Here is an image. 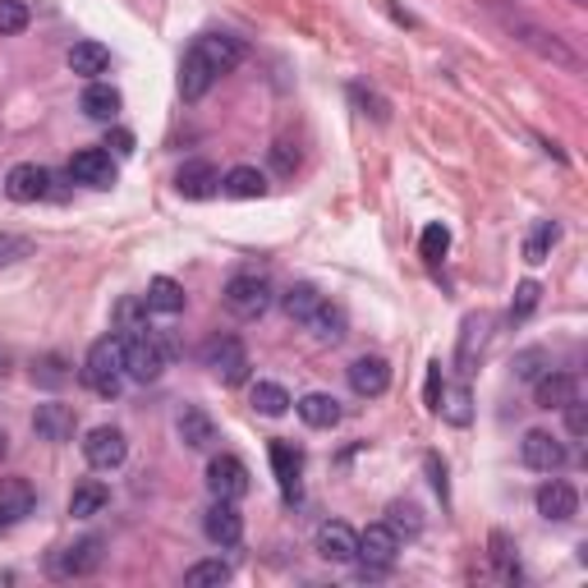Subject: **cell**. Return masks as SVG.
I'll return each instance as SVG.
<instances>
[{
	"mask_svg": "<svg viewBox=\"0 0 588 588\" xmlns=\"http://www.w3.org/2000/svg\"><path fill=\"white\" fill-rule=\"evenodd\" d=\"M322 304H327V294H322V290H312V285H290V290L281 294V308H285L299 327H308V322H312V312H318Z\"/></svg>",
	"mask_w": 588,
	"mask_h": 588,
	"instance_id": "30",
	"label": "cell"
},
{
	"mask_svg": "<svg viewBox=\"0 0 588 588\" xmlns=\"http://www.w3.org/2000/svg\"><path fill=\"white\" fill-rule=\"evenodd\" d=\"M487 10H493V18L506 28V37H511V42H520V47H528V51L538 55V61L557 65V69H565V74H579V69H584L579 51H575L571 42H565L561 33H552L547 24H538V18H528L524 10L501 5V0H487Z\"/></svg>",
	"mask_w": 588,
	"mask_h": 588,
	"instance_id": "2",
	"label": "cell"
},
{
	"mask_svg": "<svg viewBox=\"0 0 588 588\" xmlns=\"http://www.w3.org/2000/svg\"><path fill=\"white\" fill-rule=\"evenodd\" d=\"M396 557H400V534L386 520L382 524H368L363 534H359V561H363L368 575H386L391 565H396Z\"/></svg>",
	"mask_w": 588,
	"mask_h": 588,
	"instance_id": "6",
	"label": "cell"
},
{
	"mask_svg": "<svg viewBox=\"0 0 588 588\" xmlns=\"http://www.w3.org/2000/svg\"><path fill=\"white\" fill-rule=\"evenodd\" d=\"M538 281H524L520 290H515V304H511V318H528V312L538 308Z\"/></svg>",
	"mask_w": 588,
	"mask_h": 588,
	"instance_id": "44",
	"label": "cell"
},
{
	"mask_svg": "<svg viewBox=\"0 0 588 588\" xmlns=\"http://www.w3.org/2000/svg\"><path fill=\"white\" fill-rule=\"evenodd\" d=\"M294 409H299V419L308 427H336L341 423V400L327 396V391H308L304 400H294Z\"/></svg>",
	"mask_w": 588,
	"mask_h": 588,
	"instance_id": "26",
	"label": "cell"
},
{
	"mask_svg": "<svg viewBox=\"0 0 588 588\" xmlns=\"http://www.w3.org/2000/svg\"><path fill=\"white\" fill-rule=\"evenodd\" d=\"M33 382H42V386H65L69 382V368H65V359L61 355H47V359H37L33 363Z\"/></svg>",
	"mask_w": 588,
	"mask_h": 588,
	"instance_id": "37",
	"label": "cell"
},
{
	"mask_svg": "<svg viewBox=\"0 0 588 588\" xmlns=\"http://www.w3.org/2000/svg\"><path fill=\"white\" fill-rule=\"evenodd\" d=\"M74 427H78L74 405H61V400L37 405V414H33V433L42 437V442H69V437H74Z\"/></svg>",
	"mask_w": 588,
	"mask_h": 588,
	"instance_id": "17",
	"label": "cell"
},
{
	"mask_svg": "<svg viewBox=\"0 0 588 588\" xmlns=\"http://www.w3.org/2000/svg\"><path fill=\"white\" fill-rule=\"evenodd\" d=\"M221 299H226V308L234 312V318L253 322L277 304V285H271L263 271H234V277L226 281V290H221Z\"/></svg>",
	"mask_w": 588,
	"mask_h": 588,
	"instance_id": "5",
	"label": "cell"
},
{
	"mask_svg": "<svg viewBox=\"0 0 588 588\" xmlns=\"http://www.w3.org/2000/svg\"><path fill=\"white\" fill-rule=\"evenodd\" d=\"M290 405H294V400H290V391H285L281 382H258V386H253V409H258V414L281 419Z\"/></svg>",
	"mask_w": 588,
	"mask_h": 588,
	"instance_id": "33",
	"label": "cell"
},
{
	"mask_svg": "<svg viewBox=\"0 0 588 588\" xmlns=\"http://www.w3.org/2000/svg\"><path fill=\"white\" fill-rule=\"evenodd\" d=\"M175 433H180V442L189 450H212V442H217V423H212L199 405H189L180 419H175Z\"/></svg>",
	"mask_w": 588,
	"mask_h": 588,
	"instance_id": "23",
	"label": "cell"
},
{
	"mask_svg": "<svg viewBox=\"0 0 588 588\" xmlns=\"http://www.w3.org/2000/svg\"><path fill=\"white\" fill-rule=\"evenodd\" d=\"M271 162H277L281 175H290L294 166H299V156H290V143H277V148H271Z\"/></svg>",
	"mask_w": 588,
	"mask_h": 588,
	"instance_id": "47",
	"label": "cell"
},
{
	"mask_svg": "<svg viewBox=\"0 0 588 588\" xmlns=\"http://www.w3.org/2000/svg\"><path fill=\"white\" fill-rule=\"evenodd\" d=\"M33 253V244L24 240V234H0V267H14V263H24Z\"/></svg>",
	"mask_w": 588,
	"mask_h": 588,
	"instance_id": "42",
	"label": "cell"
},
{
	"mask_svg": "<svg viewBox=\"0 0 588 588\" xmlns=\"http://www.w3.org/2000/svg\"><path fill=\"white\" fill-rule=\"evenodd\" d=\"M115 152H133V139H129V133H115Z\"/></svg>",
	"mask_w": 588,
	"mask_h": 588,
	"instance_id": "49",
	"label": "cell"
},
{
	"mask_svg": "<svg viewBox=\"0 0 588 588\" xmlns=\"http://www.w3.org/2000/svg\"><path fill=\"white\" fill-rule=\"evenodd\" d=\"M5 528H10V524H5V515H0V534H5Z\"/></svg>",
	"mask_w": 588,
	"mask_h": 588,
	"instance_id": "51",
	"label": "cell"
},
{
	"mask_svg": "<svg viewBox=\"0 0 588 588\" xmlns=\"http://www.w3.org/2000/svg\"><path fill=\"white\" fill-rule=\"evenodd\" d=\"M308 331H312V336H318L322 345H336V341H345V331H349V318H345V308L327 299V304H322L318 312H312Z\"/></svg>",
	"mask_w": 588,
	"mask_h": 588,
	"instance_id": "29",
	"label": "cell"
},
{
	"mask_svg": "<svg viewBox=\"0 0 588 588\" xmlns=\"http://www.w3.org/2000/svg\"><path fill=\"white\" fill-rule=\"evenodd\" d=\"M28 5L24 0H0V37H14V33H24L28 28Z\"/></svg>",
	"mask_w": 588,
	"mask_h": 588,
	"instance_id": "39",
	"label": "cell"
},
{
	"mask_svg": "<svg viewBox=\"0 0 588 588\" xmlns=\"http://www.w3.org/2000/svg\"><path fill=\"white\" fill-rule=\"evenodd\" d=\"M37 511V493L28 478H0V515H5V524H18L28 520Z\"/></svg>",
	"mask_w": 588,
	"mask_h": 588,
	"instance_id": "21",
	"label": "cell"
},
{
	"mask_svg": "<svg viewBox=\"0 0 588 588\" xmlns=\"http://www.w3.org/2000/svg\"><path fill=\"white\" fill-rule=\"evenodd\" d=\"M69 180L88 189H111L115 184V162L106 148H84L69 156Z\"/></svg>",
	"mask_w": 588,
	"mask_h": 588,
	"instance_id": "13",
	"label": "cell"
},
{
	"mask_svg": "<svg viewBox=\"0 0 588 588\" xmlns=\"http://www.w3.org/2000/svg\"><path fill=\"white\" fill-rule=\"evenodd\" d=\"M571 5H588V0H571Z\"/></svg>",
	"mask_w": 588,
	"mask_h": 588,
	"instance_id": "52",
	"label": "cell"
},
{
	"mask_svg": "<svg viewBox=\"0 0 588 588\" xmlns=\"http://www.w3.org/2000/svg\"><path fill=\"white\" fill-rule=\"evenodd\" d=\"M534 396L542 409H565L571 400H579V378L575 372H561V368H547L534 382Z\"/></svg>",
	"mask_w": 588,
	"mask_h": 588,
	"instance_id": "19",
	"label": "cell"
},
{
	"mask_svg": "<svg viewBox=\"0 0 588 588\" xmlns=\"http://www.w3.org/2000/svg\"><path fill=\"white\" fill-rule=\"evenodd\" d=\"M244 61V42L230 33H207L199 37L184 61H180V97L184 102H203V97L212 92V84H217L221 74H230L234 65Z\"/></svg>",
	"mask_w": 588,
	"mask_h": 588,
	"instance_id": "1",
	"label": "cell"
},
{
	"mask_svg": "<svg viewBox=\"0 0 588 588\" xmlns=\"http://www.w3.org/2000/svg\"><path fill=\"white\" fill-rule=\"evenodd\" d=\"M520 460L528 469H538V474H557V469L565 464V446H561V437L542 433V427H528L524 442H520Z\"/></svg>",
	"mask_w": 588,
	"mask_h": 588,
	"instance_id": "14",
	"label": "cell"
},
{
	"mask_svg": "<svg viewBox=\"0 0 588 588\" xmlns=\"http://www.w3.org/2000/svg\"><path fill=\"white\" fill-rule=\"evenodd\" d=\"M221 193H230V199H263L267 175L258 166H234V170L221 175Z\"/></svg>",
	"mask_w": 588,
	"mask_h": 588,
	"instance_id": "28",
	"label": "cell"
},
{
	"mask_svg": "<svg viewBox=\"0 0 588 588\" xmlns=\"http://www.w3.org/2000/svg\"><path fill=\"white\" fill-rule=\"evenodd\" d=\"M125 456H129V442H125L120 427L102 423V427H92V433L84 437V460H88L92 469H120Z\"/></svg>",
	"mask_w": 588,
	"mask_h": 588,
	"instance_id": "11",
	"label": "cell"
},
{
	"mask_svg": "<svg viewBox=\"0 0 588 588\" xmlns=\"http://www.w3.org/2000/svg\"><path fill=\"white\" fill-rule=\"evenodd\" d=\"M207 493L221 501H240L248 493V464L240 456H217L207 464Z\"/></svg>",
	"mask_w": 588,
	"mask_h": 588,
	"instance_id": "12",
	"label": "cell"
},
{
	"mask_svg": "<svg viewBox=\"0 0 588 588\" xmlns=\"http://www.w3.org/2000/svg\"><path fill=\"white\" fill-rule=\"evenodd\" d=\"M386 386H391V363L386 359L363 355V359L349 363V391H355V396H363V400L386 396Z\"/></svg>",
	"mask_w": 588,
	"mask_h": 588,
	"instance_id": "18",
	"label": "cell"
},
{
	"mask_svg": "<svg viewBox=\"0 0 588 588\" xmlns=\"http://www.w3.org/2000/svg\"><path fill=\"white\" fill-rule=\"evenodd\" d=\"M69 69L78 78H97V74H106L111 69V51L102 42H74L69 47Z\"/></svg>",
	"mask_w": 588,
	"mask_h": 588,
	"instance_id": "31",
	"label": "cell"
},
{
	"mask_svg": "<svg viewBox=\"0 0 588 588\" xmlns=\"http://www.w3.org/2000/svg\"><path fill=\"white\" fill-rule=\"evenodd\" d=\"M5 456H10V437H5V433H0V460H5Z\"/></svg>",
	"mask_w": 588,
	"mask_h": 588,
	"instance_id": "50",
	"label": "cell"
},
{
	"mask_svg": "<svg viewBox=\"0 0 588 588\" xmlns=\"http://www.w3.org/2000/svg\"><path fill=\"white\" fill-rule=\"evenodd\" d=\"M446 248H450V230H446L442 221H433V226L423 230V240H419V253H423L427 263H442V258H446Z\"/></svg>",
	"mask_w": 588,
	"mask_h": 588,
	"instance_id": "38",
	"label": "cell"
},
{
	"mask_svg": "<svg viewBox=\"0 0 588 588\" xmlns=\"http://www.w3.org/2000/svg\"><path fill=\"white\" fill-rule=\"evenodd\" d=\"M203 363L217 372L226 386H240V382L248 378V349L234 341V336H212V341L203 345Z\"/></svg>",
	"mask_w": 588,
	"mask_h": 588,
	"instance_id": "7",
	"label": "cell"
},
{
	"mask_svg": "<svg viewBox=\"0 0 588 588\" xmlns=\"http://www.w3.org/2000/svg\"><path fill=\"white\" fill-rule=\"evenodd\" d=\"M511 368H515V378H520V382H538L542 372H547V355H542V349H520Z\"/></svg>",
	"mask_w": 588,
	"mask_h": 588,
	"instance_id": "41",
	"label": "cell"
},
{
	"mask_svg": "<svg viewBox=\"0 0 588 588\" xmlns=\"http://www.w3.org/2000/svg\"><path fill=\"white\" fill-rule=\"evenodd\" d=\"M483 318H469L464 322V336H460V372H474V349H483Z\"/></svg>",
	"mask_w": 588,
	"mask_h": 588,
	"instance_id": "36",
	"label": "cell"
},
{
	"mask_svg": "<svg viewBox=\"0 0 588 588\" xmlns=\"http://www.w3.org/2000/svg\"><path fill=\"white\" fill-rule=\"evenodd\" d=\"M575 511H579V497H575V487L571 483H561V478H552V483H542L538 487V515L542 520H575Z\"/></svg>",
	"mask_w": 588,
	"mask_h": 588,
	"instance_id": "20",
	"label": "cell"
},
{
	"mask_svg": "<svg viewBox=\"0 0 588 588\" xmlns=\"http://www.w3.org/2000/svg\"><path fill=\"white\" fill-rule=\"evenodd\" d=\"M102 538H78L69 547H61V552H51V575L55 579H84L92 575L97 565H102Z\"/></svg>",
	"mask_w": 588,
	"mask_h": 588,
	"instance_id": "9",
	"label": "cell"
},
{
	"mask_svg": "<svg viewBox=\"0 0 588 588\" xmlns=\"http://www.w3.org/2000/svg\"><path fill=\"white\" fill-rule=\"evenodd\" d=\"M386 524L396 528V534H409V538H414L419 528H423V520H419L414 506H391V520H386Z\"/></svg>",
	"mask_w": 588,
	"mask_h": 588,
	"instance_id": "43",
	"label": "cell"
},
{
	"mask_svg": "<svg viewBox=\"0 0 588 588\" xmlns=\"http://www.w3.org/2000/svg\"><path fill=\"white\" fill-rule=\"evenodd\" d=\"M5 193L14 203H42V199H55V175L37 162H18L10 166L5 175Z\"/></svg>",
	"mask_w": 588,
	"mask_h": 588,
	"instance_id": "8",
	"label": "cell"
},
{
	"mask_svg": "<svg viewBox=\"0 0 588 588\" xmlns=\"http://www.w3.org/2000/svg\"><path fill=\"white\" fill-rule=\"evenodd\" d=\"M437 414H442L446 423H456V427H469V419H474V409H469V391H464V386H450V391H442Z\"/></svg>",
	"mask_w": 588,
	"mask_h": 588,
	"instance_id": "35",
	"label": "cell"
},
{
	"mask_svg": "<svg viewBox=\"0 0 588 588\" xmlns=\"http://www.w3.org/2000/svg\"><path fill=\"white\" fill-rule=\"evenodd\" d=\"M557 240H561V226L557 221H534V230H528V240H524V263L528 267L547 263V253H552Z\"/></svg>",
	"mask_w": 588,
	"mask_h": 588,
	"instance_id": "32",
	"label": "cell"
},
{
	"mask_svg": "<svg viewBox=\"0 0 588 588\" xmlns=\"http://www.w3.org/2000/svg\"><path fill=\"white\" fill-rule=\"evenodd\" d=\"M230 575H234V571H230V561L212 557V561L189 565V571H184V588H217V584H226Z\"/></svg>",
	"mask_w": 588,
	"mask_h": 588,
	"instance_id": "34",
	"label": "cell"
},
{
	"mask_svg": "<svg viewBox=\"0 0 588 588\" xmlns=\"http://www.w3.org/2000/svg\"><path fill=\"white\" fill-rule=\"evenodd\" d=\"M271 469H277V483H281V493L294 501L299 497V474H304V460H299V450H294L290 442H271Z\"/></svg>",
	"mask_w": 588,
	"mask_h": 588,
	"instance_id": "25",
	"label": "cell"
},
{
	"mask_svg": "<svg viewBox=\"0 0 588 588\" xmlns=\"http://www.w3.org/2000/svg\"><path fill=\"white\" fill-rule=\"evenodd\" d=\"M175 189H180L184 199L203 203V199H212V193H221V170L212 162H203V156H193V162H184L180 170H175Z\"/></svg>",
	"mask_w": 588,
	"mask_h": 588,
	"instance_id": "16",
	"label": "cell"
},
{
	"mask_svg": "<svg viewBox=\"0 0 588 588\" xmlns=\"http://www.w3.org/2000/svg\"><path fill=\"white\" fill-rule=\"evenodd\" d=\"M78 106H84V115H88V120H97V125H111L115 120V115H120V92H115L111 84H97V78H92V84L84 88V97H78Z\"/></svg>",
	"mask_w": 588,
	"mask_h": 588,
	"instance_id": "22",
	"label": "cell"
},
{
	"mask_svg": "<svg viewBox=\"0 0 588 588\" xmlns=\"http://www.w3.org/2000/svg\"><path fill=\"white\" fill-rule=\"evenodd\" d=\"M125 336H102V341H92L88 349V359H84V386L97 391L102 400H115L120 396V386H125Z\"/></svg>",
	"mask_w": 588,
	"mask_h": 588,
	"instance_id": "3",
	"label": "cell"
},
{
	"mask_svg": "<svg viewBox=\"0 0 588 588\" xmlns=\"http://www.w3.org/2000/svg\"><path fill=\"white\" fill-rule=\"evenodd\" d=\"M115 322H120L125 336H129V331H143V327H148V304H143V294H139V299H125L120 308H115Z\"/></svg>",
	"mask_w": 588,
	"mask_h": 588,
	"instance_id": "40",
	"label": "cell"
},
{
	"mask_svg": "<svg viewBox=\"0 0 588 588\" xmlns=\"http://www.w3.org/2000/svg\"><path fill=\"white\" fill-rule=\"evenodd\" d=\"M565 423H571V433H575V437H584V427H588V419H584V400H571V405H565Z\"/></svg>",
	"mask_w": 588,
	"mask_h": 588,
	"instance_id": "46",
	"label": "cell"
},
{
	"mask_svg": "<svg viewBox=\"0 0 588 588\" xmlns=\"http://www.w3.org/2000/svg\"><path fill=\"white\" fill-rule=\"evenodd\" d=\"M318 557L331 565H355L359 561V534L341 520H331L318 528Z\"/></svg>",
	"mask_w": 588,
	"mask_h": 588,
	"instance_id": "15",
	"label": "cell"
},
{
	"mask_svg": "<svg viewBox=\"0 0 588 588\" xmlns=\"http://www.w3.org/2000/svg\"><path fill=\"white\" fill-rule=\"evenodd\" d=\"M493 547H497V552H493V561H497L501 579H515V571H520V565H515V557H511V542H506V534H493Z\"/></svg>",
	"mask_w": 588,
	"mask_h": 588,
	"instance_id": "45",
	"label": "cell"
},
{
	"mask_svg": "<svg viewBox=\"0 0 588 588\" xmlns=\"http://www.w3.org/2000/svg\"><path fill=\"white\" fill-rule=\"evenodd\" d=\"M143 304H148V312L175 318V312H184V285L170 281V277H152L148 290H143Z\"/></svg>",
	"mask_w": 588,
	"mask_h": 588,
	"instance_id": "24",
	"label": "cell"
},
{
	"mask_svg": "<svg viewBox=\"0 0 588 588\" xmlns=\"http://www.w3.org/2000/svg\"><path fill=\"white\" fill-rule=\"evenodd\" d=\"M203 534H207V542H217V547H240L244 542V515H240V506L212 497L207 515H203Z\"/></svg>",
	"mask_w": 588,
	"mask_h": 588,
	"instance_id": "10",
	"label": "cell"
},
{
	"mask_svg": "<svg viewBox=\"0 0 588 588\" xmlns=\"http://www.w3.org/2000/svg\"><path fill=\"white\" fill-rule=\"evenodd\" d=\"M437 400H442V363H433V372H427V405L437 409Z\"/></svg>",
	"mask_w": 588,
	"mask_h": 588,
	"instance_id": "48",
	"label": "cell"
},
{
	"mask_svg": "<svg viewBox=\"0 0 588 588\" xmlns=\"http://www.w3.org/2000/svg\"><path fill=\"white\" fill-rule=\"evenodd\" d=\"M170 355H175V345H170V336H162V331H129L125 336V372L133 382H156L166 372V363H170Z\"/></svg>",
	"mask_w": 588,
	"mask_h": 588,
	"instance_id": "4",
	"label": "cell"
},
{
	"mask_svg": "<svg viewBox=\"0 0 588 588\" xmlns=\"http://www.w3.org/2000/svg\"><path fill=\"white\" fill-rule=\"evenodd\" d=\"M106 501H111V487L106 483H97V478H84L69 493V515L74 520H92V515H102L106 511Z\"/></svg>",
	"mask_w": 588,
	"mask_h": 588,
	"instance_id": "27",
	"label": "cell"
}]
</instances>
